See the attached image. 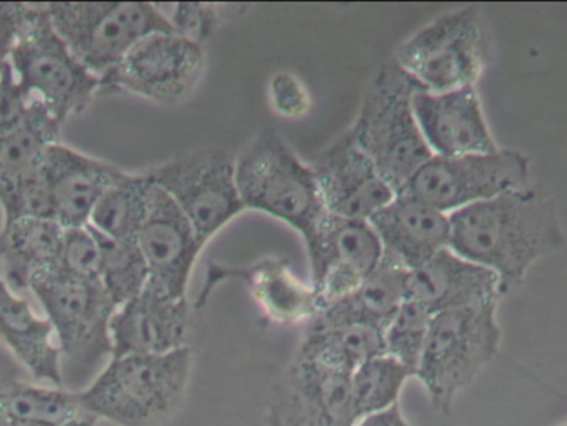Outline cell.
<instances>
[{"label": "cell", "mask_w": 567, "mask_h": 426, "mask_svg": "<svg viewBox=\"0 0 567 426\" xmlns=\"http://www.w3.org/2000/svg\"><path fill=\"white\" fill-rule=\"evenodd\" d=\"M383 354V331L365 325H343L307 328L296 357L352 375L365 362Z\"/></svg>", "instance_id": "83f0119b"}, {"label": "cell", "mask_w": 567, "mask_h": 426, "mask_svg": "<svg viewBox=\"0 0 567 426\" xmlns=\"http://www.w3.org/2000/svg\"><path fill=\"white\" fill-rule=\"evenodd\" d=\"M92 231L100 249V281L118 309L136 298L148 284V266L138 242L109 238L93 228Z\"/></svg>", "instance_id": "f546056e"}, {"label": "cell", "mask_w": 567, "mask_h": 426, "mask_svg": "<svg viewBox=\"0 0 567 426\" xmlns=\"http://www.w3.org/2000/svg\"><path fill=\"white\" fill-rule=\"evenodd\" d=\"M202 45L173 32L150 33L102 79V92L130 93L158 105L185 102L205 75Z\"/></svg>", "instance_id": "7c38bea8"}, {"label": "cell", "mask_w": 567, "mask_h": 426, "mask_svg": "<svg viewBox=\"0 0 567 426\" xmlns=\"http://www.w3.org/2000/svg\"><path fill=\"white\" fill-rule=\"evenodd\" d=\"M29 3L0 2V79L10 66L13 49L25 23Z\"/></svg>", "instance_id": "8d00e7d4"}, {"label": "cell", "mask_w": 567, "mask_h": 426, "mask_svg": "<svg viewBox=\"0 0 567 426\" xmlns=\"http://www.w3.org/2000/svg\"><path fill=\"white\" fill-rule=\"evenodd\" d=\"M410 378H415V375L386 354L365 362L350 375V394L357 418L380 414L399 405L400 395Z\"/></svg>", "instance_id": "4dcf8cb0"}, {"label": "cell", "mask_w": 567, "mask_h": 426, "mask_svg": "<svg viewBox=\"0 0 567 426\" xmlns=\"http://www.w3.org/2000/svg\"><path fill=\"white\" fill-rule=\"evenodd\" d=\"M499 304L450 309L433 314L415 378L433 408L449 415L456 397L498 357L503 331Z\"/></svg>", "instance_id": "5b68a950"}, {"label": "cell", "mask_w": 567, "mask_h": 426, "mask_svg": "<svg viewBox=\"0 0 567 426\" xmlns=\"http://www.w3.org/2000/svg\"><path fill=\"white\" fill-rule=\"evenodd\" d=\"M309 165L329 215L370 221L396 195L349 129L313 155Z\"/></svg>", "instance_id": "9a60e30c"}, {"label": "cell", "mask_w": 567, "mask_h": 426, "mask_svg": "<svg viewBox=\"0 0 567 426\" xmlns=\"http://www.w3.org/2000/svg\"><path fill=\"white\" fill-rule=\"evenodd\" d=\"M241 282L256 304L276 324H309L319 312V299L312 285L300 281L286 261L266 258L249 266H208L205 284L196 299V309L206 305L213 291L223 282Z\"/></svg>", "instance_id": "d6986e66"}, {"label": "cell", "mask_w": 567, "mask_h": 426, "mask_svg": "<svg viewBox=\"0 0 567 426\" xmlns=\"http://www.w3.org/2000/svg\"><path fill=\"white\" fill-rule=\"evenodd\" d=\"M62 126L39 100H32L25 120L0 135V199L42 165L43 153L60 142Z\"/></svg>", "instance_id": "4316f807"}, {"label": "cell", "mask_w": 567, "mask_h": 426, "mask_svg": "<svg viewBox=\"0 0 567 426\" xmlns=\"http://www.w3.org/2000/svg\"><path fill=\"white\" fill-rule=\"evenodd\" d=\"M146 173L188 218L205 246L245 211L236 186V156L226 149L183 152Z\"/></svg>", "instance_id": "30bf717a"}, {"label": "cell", "mask_w": 567, "mask_h": 426, "mask_svg": "<svg viewBox=\"0 0 567 426\" xmlns=\"http://www.w3.org/2000/svg\"><path fill=\"white\" fill-rule=\"evenodd\" d=\"M10 66L23 92L43 103L60 125L85 112L102 92V80L75 59L56 33L47 3H29Z\"/></svg>", "instance_id": "52a82bcc"}, {"label": "cell", "mask_w": 567, "mask_h": 426, "mask_svg": "<svg viewBox=\"0 0 567 426\" xmlns=\"http://www.w3.org/2000/svg\"><path fill=\"white\" fill-rule=\"evenodd\" d=\"M503 298L499 279L492 271L466 261L450 248L406 276V299L419 302L432 314L499 304Z\"/></svg>", "instance_id": "7402d4cb"}, {"label": "cell", "mask_w": 567, "mask_h": 426, "mask_svg": "<svg viewBox=\"0 0 567 426\" xmlns=\"http://www.w3.org/2000/svg\"><path fill=\"white\" fill-rule=\"evenodd\" d=\"M27 289L52 324L72 384L86 381L113 357L110 324L116 305L100 279L73 278L50 269L33 274Z\"/></svg>", "instance_id": "8992f818"}, {"label": "cell", "mask_w": 567, "mask_h": 426, "mask_svg": "<svg viewBox=\"0 0 567 426\" xmlns=\"http://www.w3.org/2000/svg\"><path fill=\"white\" fill-rule=\"evenodd\" d=\"M269 100L275 112L284 118H302L312 106L302 80L290 72H278L272 75L269 82Z\"/></svg>", "instance_id": "e575fe53"}, {"label": "cell", "mask_w": 567, "mask_h": 426, "mask_svg": "<svg viewBox=\"0 0 567 426\" xmlns=\"http://www.w3.org/2000/svg\"><path fill=\"white\" fill-rule=\"evenodd\" d=\"M409 271L392 259L382 264L349 294L320 308L307 328H343L365 325L383 329L406 299Z\"/></svg>", "instance_id": "cb8c5ba5"}, {"label": "cell", "mask_w": 567, "mask_h": 426, "mask_svg": "<svg viewBox=\"0 0 567 426\" xmlns=\"http://www.w3.org/2000/svg\"><path fill=\"white\" fill-rule=\"evenodd\" d=\"M350 375L293 357L269 394L268 426H353Z\"/></svg>", "instance_id": "5bb4252c"}, {"label": "cell", "mask_w": 567, "mask_h": 426, "mask_svg": "<svg viewBox=\"0 0 567 426\" xmlns=\"http://www.w3.org/2000/svg\"><path fill=\"white\" fill-rule=\"evenodd\" d=\"M32 98L23 92L12 66L0 79V135L12 132L25 120Z\"/></svg>", "instance_id": "d590c367"}, {"label": "cell", "mask_w": 567, "mask_h": 426, "mask_svg": "<svg viewBox=\"0 0 567 426\" xmlns=\"http://www.w3.org/2000/svg\"><path fill=\"white\" fill-rule=\"evenodd\" d=\"M79 392L0 381V426H95Z\"/></svg>", "instance_id": "d4e9b609"}, {"label": "cell", "mask_w": 567, "mask_h": 426, "mask_svg": "<svg viewBox=\"0 0 567 426\" xmlns=\"http://www.w3.org/2000/svg\"><path fill=\"white\" fill-rule=\"evenodd\" d=\"M416 123L433 156H463L498 149L476 86L453 92L420 90L413 96Z\"/></svg>", "instance_id": "ac0fdd59"}, {"label": "cell", "mask_w": 567, "mask_h": 426, "mask_svg": "<svg viewBox=\"0 0 567 426\" xmlns=\"http://www.w3.org/2000/svg\"><path fill=\"white\" fill-rule=\"evenodd\" d=\"M42 168L52 191L55 219L63 228L89 226L100 199L123 175L118 166L60 142L43 153Z\"/></svg>", "instance_id": "44dd1931"}, {"label": "cell", "mask_w": 567, "mask_h": 426, "mask_svg": "<svg viewBox=\"0 0 567 426\" xmlns=\"http://www.w3.org/2000/svg\"><path fill=\"white\" fill-rule=\"evenodd\" d=\"M306 249L310 285L320 308L359 288L383 261L382 245L369 221L332 215H327Z\"/></svg>", "instance_id": "4fadbf2b"}, {"label": "cell", "mask_w": 567, "mask_h": 426, "mask_svg": "<svg viewBox=\"0 0 567 426\" xmlns=\"http://www.w3.org/2000/svg\"><path fill=\"white\" fill-rule=\"evenodd\" d=\"M420 90L395 60L383 63L370 80L349 128L395 193L433 156L413 110V96Z\"/></svg>", "instance_id": "277c9868"}, {"label": "cell", "mask_w": 567, "mask_h": 426, "mask_svg": "<svg viewBox=\"0 0 567 426\" xmlns=\"http://www.w3.org/2000/svg\"><path fill=\"white\" fill-rule=\"evenodd\" d=\"M249 7L241 3H173L166 13L172 32L182 39L202 45L212 39L223 25L231 20L241 19Z\"/></svg>", "instance_id": "d6a6232c"}, {"label": "cell", "mask_w": 567, "mask_h": 426, "mask_svg": "<svg viewBox=\"0 0 567 426\" xmlns=\"http://www.w3.org/2000/svg\"><path fill=\"white\" fill-rule=\"evenodd\" d=\"M47 10L70 52L100 80L150 33L172 32L155 3L55 2Z\"/></svg>", "instance_id": "9c48e42d"}, {"label": "cell", "mask_w": 567, "mask_h": 426, "mask_svg": "<svg viewBox=\"0 0 567 426\" xmlns=\"http://www.w3.org/2000/svg\"><path fill=\"white\" fill-rule=\"evenodd\" d=\"M353 426H412L410 422L403 417L400 405L389 408V411L380 412V414L369 415V417L359 418Z\"/></svg>", "instance_id": "74e56055"}, {"label": "cell", "mask_w": 567, "mask_h": 426, "mask_svg": "<svg viewBox=\"0 0 567 426\" xmlns=\"http://www.w3.org/2000/svg\"><path fill=\"white\" fill-rule=\"evenodd\" d=\"M236 186L245 211L286 222L303 245L329 215L309 162L272 128L259 129L236 156Z\"/></svg>", "instance_id": "3957f363"}, {"label": "cell", "mask_w": 567, "mask_h": 426, "mask_svg": "<svg viewBox=\"0 0 567 426\" xmlns=\"http://www.w3.org/2000/svg\"><path fill=\"white\" fill-rule=\"evenodd\" d=\"M65 228L55 219L22 218L0 229V262L12 269V284L27 289L37 272L59 264Z\"/></svg>", "instance_id": "484cf974"}, {"label": "cell", "mask_w": 567, "mask_h": 426, "mask_svg": "<svg viewBox=\"0 0 567 426\" xmlns=\"http://www.w3.org/2000/svg\"><path fill=\"white\" fill-rule=\"evenodd\" d=\"M563 426H567V424H566V425H563Z\"/></svg>", "instance_id": "f35d334b"}, {"label": "cell", "mask_w": 567, "mask_h": 426, "mask_svg": "<svg viewBox=\"0 0 567 426\" xmlns=\"http://www.w3.org/2000/svg\"><path fill=\"white\" fill-rule=\"evenodd\" d=\"M155 183L148 173H128L110 186L93 211L89 226L113 239L136 241L152 205Z\"/></svg>", "instance_id": "f1b7e54d"}, {"label": "cell", "mask_w": 567, "mask_h": 426, "mask_svg": "<svg viewBox=\"0 0 567 426\" xmlns=\"http://www.w3.org/2000/svg\"><path fill=\"white\" fill-rule=\"evenodd\" d=\"M369 222L383 258L409 272L450 248V215L409 193H396Z\"/></svg>", "instance_id": "ffe728a7"}, {"label": "cell", "mask_w": 567, "mask_h": 426, "mask_svg": "<svg viewBox=\"0 0 567 426\" xmlns=\"http://www.w3.org/2000/svg\"><path fill=\"white\" fill-rule=\"evenodd\" d=\"M49 319L13 292L0 272V342L35 381L63 387L62 352Z\"/></svg>", "instance_id": "603a6c76"}, {"label": "cell", "mask_w": 567, "mask_h": 426, "mask_svg": "<svg viewBox=\"0 0 567 426\" xmlns=\"http://www.w3.org/2000/svg\"><path fill=\"white\" fill-rule=\"evenodd\" d=\"M393 60L426 92L476 86L486 63L482 9L466 6L435 17L396 46Z\"/></svg>", "instance_id": "ba28073f"}, {"label": "cell", "mask_w": 567, "mask_h": 426, "mask_svg": "<svg viewBox=\"0 0 567 426\" xmlns=\"http://www.w3.org/2000/svg\"><path fill=\"white\" fill-rule=\"evenodd\" d=\"M432 312L419 302L405 299L399 311L383 329L385 354L409 368L413 375L419 368L426 337H429Z\"/></svg>", "instance_id": "1f68e13d"}, {"label": "cell", "mask_w": 567, "mask_h": 426, "mask_svg": "<svg viewBox=\"0 0 567 426\" xmlns=\"http://www.w3.org/2000/svg\"><path fill=\"white\" fill-rule=\"evenodd\" d=\"M136 242L148 266L150 281L176 298H188L189 281L205 245L188 218L156 185Z\"/></svg>", "instance_id": "e0dca14e"}, {"label": "cell", "mask_w": 567, "mask_h": 426, "mask_svg": "<svg viewBox=\"0 0 567 426\" xmlns=\"http://www.w3.org/2000/svg\"><path fill=\"white\" fill-rule=\"evenodd\" d=\"M189 312L188 298H176L148 281L136 298L113 314V357L162 355L189 347Z\"/></svg>", "instance_id": "2e32d148"}, {"label": "cell", "mask_w": 567, "mask_h": 426, "mask_svg": "<svg viewBox=\"0 0 567 426\" xmlns=\"http://www.w3.org/2000/svg\"><path fill=\"white\" fill-rule=\"evenodd\" d=\"M529 185L528 156L499 146L495 152L476 155L432 156L402 191L452 215Z\"/></svg>", "instance_id": "8fae6325"}, {"label": "cell", "mask_w": 567, "mask_h": 426, "mask_svg": "<svg viewBox=\"0 0 567 426\" xmlns=\"http://www.w3.org/2000/svg\"><path fill=\"white\" fill-rule=\"evenodd\" d=\"M558 201L526 186L450 215V249L492 271L503 294L518 291L533 266L566 246Z\"/></svg>", "instance_id": "6da1fadb"}, {"label": "cell", "mask_w": 567, "mask_h": 426, "mask_svg": "<svg viewBox=\"0 0 567 426\" xmlns=\"http://www.w3.org/2000/svg\"><path fill=\"white\" fill-rule=\"evenodd\" d=\"M193 371L192 349L162 355L112 357L95 381L79 392L96 418L116 426H159L185 402Z\"/></svg>", "instance_id": "7a4b0ae2"}, {"label": "cell", "mask_w": 567, "mask_h": 426, "mask_svg": "<svg viewBox=\"0 0 567 426\" xmlns=\"http://www.w3.org/2000/svg\"><path fill=\"white\" fill-rule=\"evenodd\" d=\"M60 272L82 279H100V249L90 226L65 228L62 251H60Z\"/></svg>", "instance_id": "836d02e7"}]
</instances>
